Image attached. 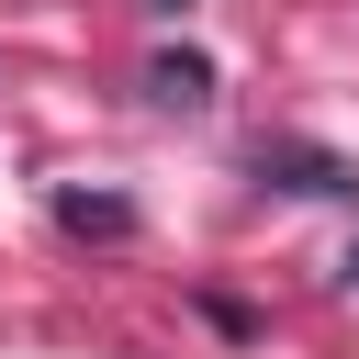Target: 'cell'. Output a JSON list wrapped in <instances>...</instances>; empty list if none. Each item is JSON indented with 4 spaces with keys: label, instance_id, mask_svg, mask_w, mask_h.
Segmentation results:
<instances>
[{
    "label": "cell",
    "instance_id": "3",
    "mask_svg": "<svg viewBox=\"0 0 359 359\" xmlns=\"http://www.w3.org/2000/svg\"><path fill=\"white\" fill-rule=\"evenodd\" d=\"M56 224H67V236H135V202H112V191H56Z\"/></svg>",
    "mask_w": 359,
    "mask_h": 359
},
{
    "label": "cell",
    "instance_id": "4",
    "mask_svg": "<svg viewBox=\"0 0 359 359\" xmlns=\"http://www.w3.org/2000/svg\"><path fill=\"white\" fill-rule=\"evenodd\" d=\"M337 280H348V292H359V236H348V258H337Z\"/></svg>",
    "mask_w": 359,
    "mask_h": 359
},
{
    "label": "cell",
    "instance_id": "5",
    "mask_svg": "<svg viewBox=\"0 0 359 359\" xmlns=\"http://www.w3.org/2000/svg\"><path fill=\"white\" fill-rule=\"evenodd\" d=\"M146 11H191V0H146Z\"/></svg>",
    "mask_w": 359,
    "mask_h": 359
},
{
    "label": "cell",
    "instance_id": "2",
    "mask_svg": "<svg viewBox=\"0 0 359 359\" xmlns=\"http://www.w3.org/2000/svg\"><path fill=\"white\" fill-rule=\"evenodd\" d=\"M146 101H157V112H202V101H213V56H191V45L157 56V67H146Z\"/></svg>",
    "mask_w": 359,
    "mask_h": 359
},
{
    "label": "cell",
    "instance_id": "1",
    "mask_svg": "<svg viewBox=\"0 0 359 359\" xmlns=\"http://www.w3.org/2000/svg\"><path fill=\"white\" fill-rule=\"evenodd\" d=\"M258 180H280V191H303V202H359V157H337V146H292V135L258 146Z\"/></svg>",
    "mask_w": 359,
    "mask_h": 359
}]
</instances>
